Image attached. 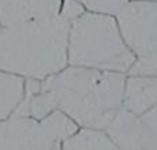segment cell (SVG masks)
I'll list each match as a JSON object with an SVG mask.
<instances>
[{
    "label": "cell",
    "instance_id": "4",
    "mask_svg": "<svg viewBox=\"0 0 157 150\" xmlns=\"http://www.w3.org/2000/svg\"><path fill=\"white\" fill-rule=\"evenodd\" d=\"M116 19L135 58L128 76L157 77V3L130 0Z\"/></svg>",
    "mask_w": 157,
    "mask_h": 150
},
{
    "label": "cell",
    "instance_id": "13",
    "mask_svg": "<svg viewBox=\"0 0 157 150\" xmlns=\"http://www.w3.org/2000/svg\"><path fill=\"white\" fill-rule=\"evenodd\" d=\"M138 150H142V149H138Z\"/></svg>",
    "mask_w": 157,
    "mask_h": 150
},
{
    "label": "cell",
    "instance_id": "6",
    "mask_svg": "<svg viewBox=\"0 0 157 150\" xmlns=\"http://www.w3.org/2000/svg\"><path fill=\"white\" fill-rule=\"evenodd\" d=\"M62 4L63 0H0V26L52 18Z\"/></svg>",
    "mask_w": 157,
    "mask_h": 150
},
{
    "label": "cell",
    "instance_id": "1",
    "mask_svg": "<svg viewBox=\"0 0 157 150\" xmlns=\"http://www.w3.org/2000/svg\"><path fill=\"white\" fill-rule=\"evenodd\" d=\"M127 74L66 66L41 81L55 110L78 128L105 131L123 110Z\"/></svg>",
    "mask_w": 157,
    "mask_h": 150
},
{
    "label": "cell",
    "instance_id": "12",
    "mask_svg": "<svg viewBox=\"0 0 157 150\" xmlns=\"http://www.w3.org/2000/svg\"><path fill=\"white\" fill-rule=\"evenodd\" d=\"M144 2H153V3H157V0H144Z\"/></svg>",
    "mask_w": 157,
    "mask_h": 150
},
{
    "label": "cell",
    "instance_id": "2",
    "mask_svg": "<svg viewBox=\"0 0 157 150\" xmlns=\"http://www.w3.org/2000/svg\"><path fill=\"white\" fill-rule=\"evenodd\" d=\"M71 21L52 18L0 26V70L44 81L68 66Z\"/></svg>",
    "mask_w": 157,
    "mask_h": 150
},
{
    "label": "cell",
    "instance_id": "3",
    "mask_svg": "<svg viewBox=\"0 0 157 150\" xmlns=\"http://www.w3.org/2000/svg\"><path fill=\"white\" fill-rule=\"evenodd\" d=\"M135 58L127 47L116 17L84 13L71 22L68 65L127 74Z\"/></svg>",
    "mask_w": 157,
    "mask_h": 150
},
{
    "label": "cell",
    "instance_id": "10",
    "mask_svg": "<svg viewBox=\"0 0 157 150\" xmlns=\"http://www.w3.org/2000/svg\"><path fill=\"white\" fill-rule=\"evenodd\" d=\"M75 2L78 3L86 13L116 17L130 3V0H75Z\"/></svg>",
    "mask_w": 157,
    "mask_h": 150
},
{
    "label": "cell",
    "instance_id": "8",
    "mask_svg": "<svg viewBox=\"0 0 157 150\" xmlns=\"http://www.w3.org/2000/svg\"><path fill=\"white\" fill-rule=\"evenodd\" d=\"M25 81L22 77L0 70V121L15 114L21 106L25 98Z\"/></svg>",
    "mask_w": 157,
    "mask_h": 150
},
{
    "label": "cell",
    "instance_id": "7",
    "mask_svg": "<svg viewBox=\"0 0 157 150\" xmlns=\"http://www.w3.org/2000/svg\"><path fill=\"white\" fill-rule=\"evenodd\" d=\"M157 103V77L127 76L123 109L141 116Z\"/></svg>",
    "mask_w": 157,
    "mask_h": 150
},
{
    "label": "cell",
    "instance_id": "5",
    "mask_svg": "<svg viewBox=\"0 0 157 150\" xmlns=\"http://www.w3.org/2000/svg\"><path fill=\"white\" fill-rule=\"evenodd\" d=\"M77 129L58 110L41 120L13 114L0 121V150H55Z\"/></svg>",
    "mask_w": 157,
    "mask_h": 150
},
{
    "label": "cell",
    "instance_id": "11",
    "mask_svg": "<svg viewBox=\"0 0 157 150\" xmlns=\"http://www.w3.org/2000/svg\"><path fill=\"white\" fill-rule=\"evenodd\" d=\"M138 120L147 134L157 138V103L144 114L138 116Z\"/></svg>",
    "mask_w": 157,
    "mask_h": 150
},
{
    "label": "cell",
    "instance_id": "9",
    "mask_svg": "<svg viewBox=\"0 0 157 150\" xmlns=\"http://www.w3.org/2000/svg\"><path fill=\"white\" fill-rule=\"evenodd\" d=\"M61 150H117L106 131L78 128L61 143Z\"/></svg>",
    "mask_w": 157,
    "mask_h": 150
}]
</instances>
